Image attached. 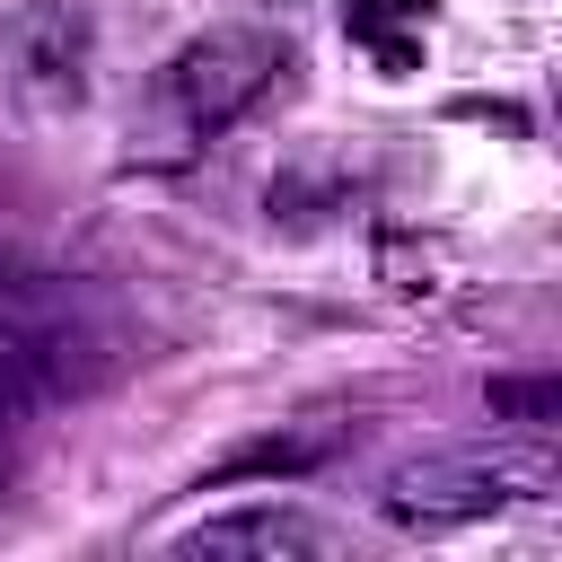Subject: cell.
Listing matches in <instances>:
<instances>
[{
  "instance_id": "1",
  "label": "cell",
  "mask_w": 562,
  "mask_h": 562,
  "mask_svg": "<svg viewBox=\"0 0 562 562\" xmlns=\"http://www.w3.org/2000/svg\"><path fill=\"white\" fill-rule=\"evenodd\" d=\"M281 70H290V44H281L272 26H237V18H228V26L184 35V44L149 70L140 123H132L140 158H193L202 140L237 132V123L281 88Z\"/></svg>"
},
{
  "instance_id": "2",
  "label": "cell",
  "mask_w": 562,
  "mask_h": 562,
  "mask_svg": "<svg viewBox=\"0 0 562 562\" xmlns=\"http://www.w3.org/2000/svg\"><path fill=\"white\" fill-rule=\"evenodd\" d=\"M105 369V325L88 316L79 290H61L53 272L0 263V395L44 404L70 395Z\"/></svg>"
},
{
  "instance_id": "3",
  "label": "cell",
  "mask_w": 562,
  "mask_h": 562,
  "mask_svg": "<svg viewBox=\"0 0 562 562\" xmlns=\"http://www.w3.org/2000/svg\"><path fill=\"white\" fill-rule=\"evenodd\" d=\"M544 492H553V457L544 448H430V457L386 465L378 518L413 527V536H439V527H465V518H492V509L544 501Z\"/></svg>"
},
{
  "instance_id": "4",
  "label": "cell",
  "mask_w": 562,
  "mask_h": 562,
  "mask_svg": "<svg viewBox=\"0 0 562 562\" xmlns=\"http://www.w3.org/2000/svg\"><path fill=\"white\" fill-rule=\"evenodd\" d=\"M0 53H9V79L18 97L35 105H79L88 97V18L61 9V0H18L0 18Z\"/></svg>"
},
{
  "instance_id": "5",
  "label": "cell",
  "mask_w": 562,
  "mask_h": 562,
  "mask_svg": "<svg viewBox=\"0 0 562 562\" xmlns=\"http://www.w3.org/2000/svg\"><path fill=\"white\" fill-rule=\"evenodd\" d=\"M176 553H263V562H316L334 553V527L290 509V501H255V509H220L202 527L176 536Z\"/></svg>"
},
{
  "instance_id": "6",
  "label": "cell",
  "mask_w": 562,
  "mask_h": 562,
  "mask_svg": "<svg viewBox=\"0 0 562 562\" xmlns=\"http://www.w3.org/2000/svg\"><path fill=\"white\" fill-rule=\"evenodd\" d=\"M430 18H439V0H342V35H351L386 79H413V70H422Z\"/></svg>"
},
{
  "instance_id": "7",
  "label": "cell",
  "mask_w": 562,
  "mask_h": 562,
  "mask_svg": "<svg viewBox=\"0 0 562 562\" xmlns=\"http://www.w3.org/2000/svg\"><path fill=\"white\" fill-rule=\"evenodd\" d=\"M26 413H35V404L0 395V492H9V483H18V465H26Z\"/></svg>"
},
{
  "instance_id": "8",
  "label": "cell",
  "mask_w": 562,
  "mask_h": 562,
  "mask_svg": "<svg viewBox=\"0 0 562 562\" xmlns=\"http://www.w3.org/2000/svg\"><path fill=\"white\" fill-rule=\"evenodd\" d=\"M492 404H518V413H553V386H492Z\"/></svg>"
}]
</instances>
